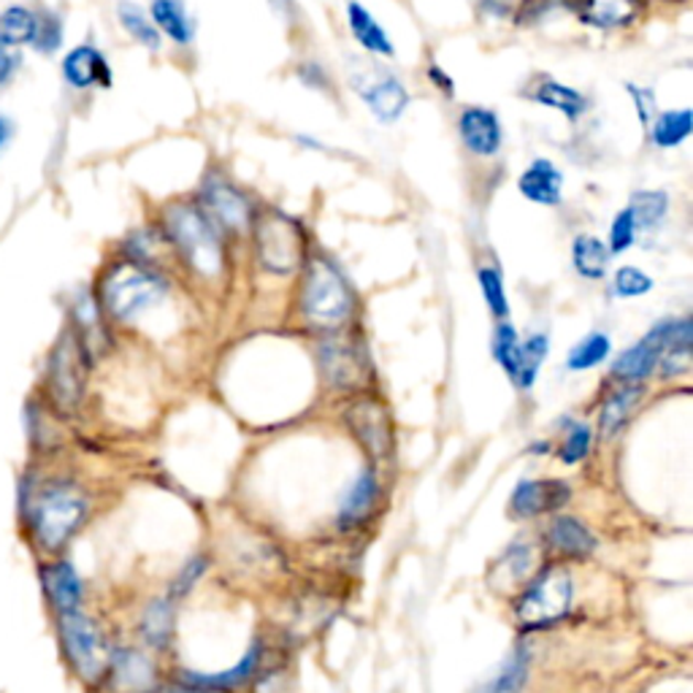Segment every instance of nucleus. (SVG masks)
I'll use <instances>...</instances> for the list:
<instances>
[{
  "mask_svg": "<svg viewBox=\"0 0 693 693\" xmlns=\"http://www.w3.org/2000/svg\"><path fill=\"white\" fill-rule=\"evenodd\" d=\"M575 599V579L561 564L547 566L523 585L515 599V620L525 631L547 629L564 620Z\"/></svg>",
  "mask_w": 693,
  "mask_h": 693,
  "instance_id": "2",
  "label": "nucleus"
},
{
  "mask_svg": "<svg viewBox=\"0 0 693 693\" xmlns=\"http://www.w3.org/2000/svg\"><path fill=\"white\" fill-rule=\"evenodd\" d=\"M518 352H520V342H518V333L512 326H499L493 333V358L510 380L515 376V366H518Z\"/></svg>",
  "mask_w": 693,
  "mask_h": 693,
  "instance_id": "38",
  "label": "nucleus"
},
{
  "mask_svg": "<svg viewBox=\"0 0 693 693\" xmlns=\"http://www.w3.org/2000/svg\"><path fill=\"white\" fill-rule=\"evenodd\" d=\"M572 260L579 277L585 279H601L609 266V249L601 238L590 236V233H579L572 244Z\"/></svg>",
  "mask_w": 693,
  "mask_h": 693,
  "instance_id": "25",
  "label": "nucleus"
},
{
  "mask_svg": "<svg viewBox=\"0 0 693 693\" xmlns=\"http://www.w3.org/2000/svg\"><path fill=\"white\" fill-rule=\"evenodd\" d=\"M661 344H664V322L655 326L653 331L642 339V342L631 346V350H626L623 355L615 361V366H612L615 380L626 382V385H635V382L648 380V376L653 374L655 363H659Z\"/></svg>",
  "mask_w": 693,
  "mask_h": 693,
  "instance_id": "16",
  "label": "nucleus"
},
{
  "mask_svg": "<svg viewBox=\"0 0 693 693\" xmlns=\"http://www.w3.org/2000/svg\"><path fill=\"white\" fill-rule=\"evenodd\" d=\"M255 247H258V260L266 271H296L303 263L301 225L282 212H266L255 228Z\"/></svg>",
  "mask_w": 693,
  "mask_h": 693,
  "instance_id": "8",
  "label": "nucleus"
},
{
  "mask_svg": "<svg viewBox=\"0 0 693 693\" xmlns=\"http://www.w3.org/2000/svg\"><path fill=\"white\" fill-rule=\"evenodd\" d=\"M173 635V607L169 599H158L141 618V637L149 648H166Z\"/></svg>",
  "mask_w": 693,
  "mask_h": 693,
  "instance_id": "31",
  "label": "nucleus"
},
{
  "mask_svg": "<svg viewBox=\"0 0 693 693\" xmlns=\"http://www.w3.org/2000/svg\"><path fill=\"white\" fill-rule=\"evenodd\" d=\"M667 206H669L667 193H661V190H642V193H635L629 209L631 214H635L637 225L653 228V225H659L661 217L667 214Z\"/></svg>",
  "mask_w": 693,
  "mask_h": 693,
  "instance_id": "37",
  "label": "nucleus"
},
{
  "mask_svg": "<svg viewBox=\"0 0 693 693\" xmlns=\"http://www.w3.org/2000/svg\"><path fill=\"white\" fill-rule=\"evenodd\" d=\"M166 296V285L141 263H119L100 282V303L115 320H134Z\"/></svg>",
  "mask_w": 693,
  "mask_h": 693,
  "instance_id": "4",
  "label": "nucleus"
},
{
  "mask_svg": "<svg viewBox=\"0 0 693 693\" xmlns=\"http://www.w3.org/2000/svg\"><path fill=\"white\" fill-rule=\"evenodd\" d=\"M87 493L74 482H50L30 495V540L46 555H57L87 523Z\"/></svg>",
  "mask_w": 693,
  "mask_h": 693,
  "instance_id": "1",
  "label": "nucleus"
},
{
  "mask_svg": "<svg viewBox=\"0 0 693 693\" xmlns=\"http://www.w3.org/2000/svg\"><path fill=\"white\" fill-rule=\"evenodd\" d=\"M301 309L309 320L322 328H337L350 318V288L328 260L314 258L307 266L301 285Z\"/></svg>",
  "mask_w": 693,
  "mask_h": 693,
  "instance_id": "7",
  "label": "nucleus"
},
{
  "mask_svg": "<svg viewBox=\"0 0 693 693\" xmlns=\"http://www.w3.org/2000/svg\"><path fill=\"white\" fill-rule=\"evenodd\" d=\"M152 20L177 44H190L193 41V22L184 11L182 0H152Z\"/></svg>",
  "mask_w": 693,
  "mask_h": 693,
  "instance_id": "26",
  "label": "nucleus"
},
{
  "mask_svg": "<svg viewBox=\"0 0 693 693\" xmlns=\"http://www.w3.org/2000/svg\"><path fill=\"white\" fill-rule=\"evenodd\" d=\"M590 441H594V434H590V428L585 426V423H575V426L569 428V434H566L564 439V447H561V461H564L566 466H575L579 461H585L590 452Z\"/></svg>",
  "mask_w": 693,
  "mask_h": 693,
  "instance_id": "41",
  "label": "nucleus"
},
{
  "mask_svg": "<svg viewBox=\"0 0 693 693\" xmlns=\"http://www.w3.org/2000/svg\"><path fill=\"white\" fill-rule=\"evenodd\" d=\"M458 130H461V139L466 149H471L480 158H491L501 149V122L491 109H482V106H469L461 111L458 119Z\"/></svg>",
  "mask_w": 693,
  "mask_h": 693,
  "instance_id": "15",
  "label": "nucleus"
},
{
  "mask_svg": "<svg viewBox=\"0 0 693 693\" xmlns=\"http://www.w3.org/2000/svg\"><path fill=\"white\" fill-rule=\"evenodd\" d=\"M529 664H531L529 650L518 648L515 653L507 659V664L501 667V672L482 689V693H520L525 680H529Z\"/></svg>",
  "mask_w": 693,
  "mask_h": 693,
  "instance_id": "33",
  "label": "nucleus"
},
{
  "mask_svg": "<svg viewBox=\"0 0 693 693\" xmlns=\"http://www.w3.org/2000/svg\"><path fill=\"white\" fill-rule=\"evenodd\" d=\"M166 228H169L171 244L179 249V255L188 258L193 271L203 277H217L223 271V247H220L214 225L201 209L177 203L166 212Z\"/></svg>",
  "mask_w": 693,
  "mask_h": 693,
  "instance_id": "3",
  "label": "nucleus"
},
{
  "mask_svg": "<svg viewBox=\"0 0 693 693\" xmlns=\"http://www.w3.org/2000/svg\"><path fill=\"white\" fill-rule=\"evenodd\" d=\"M629 95H635V106L639 111V119L642 125H650L655 119V100H653V89L648 87H637V85H626Z\"/></svg>",
  "mask_w": 693,
  "mask_h": 693,
  "instance_id": "45",
  "label": "nucleus"
},
{
  "mask_svg": "<svg viewBox=\"0 0 693 693\" xmlns=\"http://www.w3.org/2000/svg\"><path fill=\"white\" fill-rule=\"evenodd\" d=\"M615 290H618V296H623V298H639V296H644V292L653 290V279H650L642 268L623 266V268H618V274H615Z\"/></svg>",
  "mask_w": 693,
  "mask_h": 693,
  "instance_id": "42",
  "label": "nucleus"
},
{
  "mask_svg": "<svg viewBox=\"0 0 693 693\" xmlns=\"http://www.w3.org/2000/svg\"><path fill=\"white\" fill-rule=\"evenodd\" d=\"M152 659L141 650H117L111 653L104 678H109L115 693H152L154 689Z\"/></svg>",
  "mask_w": 693,
  "mask_h": 693,
  "instance_id": "13",
  "label": "nucleus"
},
{
  "mask_svg": "<svg viewBox=\"0 0 693 693\" xmlns=\"http://www.w3.org/2000/svg\"><path fill=\"white\" fill-rule=\"evenodd\" d=\"M518 190L529 201L542 203V206H555L564 193V177L550 160H534L518 179Z\"/></svg>",
  "mask_w": 693,
  "mask_h": 693,
  "instance_id": "21",
  "label": "nucleus"
},
{
  "mask_svg": "<svg viewBox=\"0 0 693 693\" xmlns=\"http://www.w3.org/2000/svg\"><path fill=\"white\" fill-rule=\"evenodd\" d=\"M547 542L558 555L577 561L590 558L596 553V547H599V540H596L594 531L583 520L572 515H558L550 523Z\"/></svg>",
  "mask_w": 693,
  "mask_h": 693,
  "instance_id": "18",
  "label": "nucleus"
},
{
  "mask_svg": "<svg viewBox=\"0 0 693 693\" xmlns=\"http://www.w3.org/2000/svg\"><path fill=\"white\" fill-rule=\"evenodd\" d=\"M57 637L63 648V659L74 669V674L85 683H98L109 667V648L100 635L98 623L89 615L76 609V612L57 615Z\"/></svg>",
  "mask_w": 693,
  "mask_h": 693,
  "instance_id": "5",
  "label": "nucleus"
},
{
  "mask_svg": "<svg viewBox=\"0 0 693 693\" xmlns=\"http://www.w3.org/2000/svg\"><path fill=\"white\" fill-rule=\"evenodd\" d=\"M477 279H480L482 296H486L488 307L495 318H507L510 314V303H507V292H504V279L495 268H480L477 271Z\"/></svg>",
  "mask_w": 693,
  "mask_h": 693,
  "instance_id": "39",
  "label": "nucleus"
},
{
  "mask_svg": "<svg viewBox=\"0 0 693 693\" xmlns=\"http://www.w3.org/2000/svg\"><path fill=\"white\" fill-rule=\"evenodd\" d=\"M117 17H119V22H122V28L128 30L139 44H145L147 50H160L158 28L147 20V14L139 9V6L130 3V0H119Z\"/></svg>",
  "mask_w": 693,
  "mask_h": 693,
  "instance_id": "34",
  "label": "nucleus"
},
{
  "mask_svg": "<svg viewBox=\"0 0 693 693\" xmlns=\"http://www.w3.org/2000/svg\"><path fill=\"white\" fill-rule=\"evenodd\" d=\"M346 20H350L352 35H355V41L363 46V50L374 52V55H382V57L396 55V46L391 44L385 30H382L380 22H376L374 17L369 14L361 3H358V0H350V3H346Z\"/></svg>",
  "mask_w": 693,
  "mask_h": 693,
  "instance_id": "22",
  "label": "nucleus"
},
{
  "mask_svg": "<svg viewBox=\"0 0 693 693\" xmlns=\"http://www.w3.org/2000/svg\"><path fill=\"white\" fill-rule=\"evenodd\" d=\"M63 44V22H60L57 14L46 11V14H35V35H33V46L44 55L55 52L57 46Z\"/></svg>",
  "mask_w": 693,
  "mask_h": 693,
  "instance_id": "40",
  "label": "nucleus"
},
{
  "mask_svg": "<svg viewBox=\"0 0 693 693\" xmlns=\"http://www.w3.org/2000/svg\"><path fill=\"white\" fill-rule=\"evenodd\" d=\"M531 569H534V550H531L529 545H520V542L518 545H512L499 561H495V572H499V577L507 575L510 585H520V588H523V585L531 579Z\"/></svg>",
  "mask_w": 693,
  "mask_h": 693,
  "instance_id": "35",
  "label": "nucleus"
},
{
  "mask_svg": "<svg viewBox=\"0 0 693 693\" xmlns=\"http://www.w3.org/2000/svg\"><path fill=\"white\" fill-rule=\"evenodd\" d=\"M11 134H14V125H11V119H9V117L0 115V152H3V149L9 147Z\"/></svg>",
  "mask_w": 693,
  "mask_h": 693,
  "instance_id": "47",
  "label": "nucleus"
},
{
  "mask_svg": "<svg viewBox=\"0 0 693 693\" xmlns=\"http://www.w3.org/2000/svg\"><path fill=\"white\" fill-rule=\"evenodd\" d=\"M39 577L46 601H50L57 615L82 609V601H85V583H82L79 572L74 569L71 561L65 558L50 561V564L41 566Z\"/></svg>",
  "mask_w": 693,
  "mask_h": 693,
  "instance_id": "12",
  "label": "nucleus"
},
{
  "mask_svg": "<svg viewBox=\"0 0 693 693\" xmlns=\"http://www.w3.org/2000/svg\"><path fill=\"white\" fill-rule=\"evenodd\" d=\"M637 228L639 225H637L635 214H631V209H623V212L612 220V231H609V253L612 255L626 253V249L635 244Z\"/></svg>",
  "mask_w": 693,
  "mask_h": 693,
  "instance_id": "43",
  "label": "nucleus"
},
{
  "mask_svg": "<svg viewBox=\"0 0 693 693\" xmlns=\"http://www.w3.org/2000/svg\"><path fill=\"white\" fill-rule=\"evenodd\" d=\"M428 79L436 82V85L445 89V93H452V82L447 79V74L441 68H434V65H431V68H428Z\"/></svg>",
  "mask_w": 693,
  "mask_h": 693,
  "instance_id": "48",
  "label": "nucleus"
},
{
  "mask_svg": "<svg viewBox=\"0 0 693 693\" xmlns=\"http://www.w3.org/2000/svg\"><path fill=\"white\" fill-rule=\"evenodd\" d=\"M346 426H350L352 436L361 441L363 450L374 458V461H385L393 450V428L391 415L380 402L374 398H358L346 406L344 415Z\"/></svg>",
  "mask_w": 693,
  "mask_h": 693,
  "instance_id": "9",
  "label": "nucleus"
},
{
  "mask_svg": "<svg viewBox=\"0 0 693 693\" xmlns=\"http://www.w3.org/2000/svg\"><path fill=\"white\" fill-rule=\"evenodd\" d=\"M531 98H534L536 104L550 106V109L564 111L569 119H577L585 109H588V104H585V98L577 93V89L558 85V82H553V79H542L540 87L531 93Z\"/></svg>",
  "mask_w": 693,
  "mask_h": 693,
  "instance_id": "28",
  "label": "nucleus"
},
{
  "mask_svg": "<svg viewBox=\"0 0 693 693\" xmlns=\"http://www.w3.org/2000/svg\"><path fill=\"white\" fill-rule=\"evenodd\" d=\"M363 100H366L369 109H372L382 122H396V119L404 115L406 104H409V95H406L402 82L393 79V76H385V79L374 82V85L363 93Z\"/></svg>",
  "mask_w": 693,
  "mask_h": 693,
  "instance_id": "23",
  "label": "nucleus"
},
{
  "mask_svg": "<svg viewBox=\"0 0 693 693\" xmlns=\"http://www.w3.org/2000/svg\"><path fill=\"white\" fill-rule=\"evenodd\" d=\"M547 350H550V342L545 333H536V337H531L529 342L520 344L515 376H512V382H515L520 391H529V387L534 385L536 374H540L542 363H545V358H547Z\"/></svg>",
  "mask_w": 693,
  "mask_h": 693,
  "instance_id": "29",
  "label": "nucleus"
},
{
  "mask_svg": "<svg viewBox=\"0 0 693 693\" xmlns=\"http://www.w3.org/2000/svg\"><path fill=\"white\" fill-rule=\"evenodd\" d=\"M376 504H380V480H376L374 469H363L352 488L346 491L342 507H339V525L342 529H355L363 525L374 515Z\"/></svg>",
  "mask_w": 693,
  "mask_h": 693,
  "instance_id": "20",
  "label": "nucleus"
},
{
  "mask_svg": "<svg viewBox=\"0 0 693 693\" xmlns=\"http://www.w3.org/2000/svg\"><path fill=\"white\" fill-rule=\"evenodd\" d=\"M35 35V11L28 6H9L0 14V41L6 46H22L33 44Z\"/></svg>",
  "mask_w": 693,
  "mask_h": 693,
  "instance_id": "30",
  "label": "nucleus"
},
{
  "mask_svg": "<svg viewBox=\"0 0 693 693\" xmlns=\"http://www.w3.org/2000/svg\"><path fill=\"white\" fill-rule=\"evenodd\" d=\"M639 398H642V387L639 385H623L607 398L605 406H601V415H599V431L605 439L615 436L620 428L629 423L631 412L639 406Z\"/></svg>",
  "mask_w": 693,
  "mask_h": 693,
  "instance_id": "24",
  "label": "nucleus"
},
{
  "mask_svg": "<svg viewBox=\"0 0 693 693\" xmlns=\"http://www.w3.org/2000/svg\"><path fill=\"white\" fill-rule=\"evenodd\" d=\"M260 659H263V644L255 642L253 648L244 653V659L238 661L236 667L225 669V672L217 674H195V672H184L179 678V683L190 685V689L201 691V693H223V691H236L242 689L247 680H253L260 669Z\"/></svg>",
  "mask_w": 693,
  "mask_h": 693,
  "instance_id": "14",
  "label": "nucleus"
},
{
  "mask_svg": "<svg viewBox=\"0 0 693 693\" xmlns=\"http://www.w3.org/2000/svg\"><path fill=\"white\" fill-rule=\"evenodd\" d=\"M203 203L212 212V217L228 231H244L249 225V203L236 188H231L223 179H212L203 188Z\"/></svg>",
  "mask_w": 693,
  "mask_h": 693,
  "instance_id": "17",
  "label": "nucleus"
},
{
  "mask_svg": "<svg viewBox=\"0 0 693 693\" xmlns=\"http://www.w3.org/2000/svg\"><path fill=\"white\" fill-rule=\"evenodd\" d=\"M320 366L326 380L339 391H355L369 380V363L363 352L337 337L320 344Z\"/></svg>",
  "mask_w": 693,
  "mask_h": 693,
  "instance_id": "10",
  "label": "nucleus"
},
{
  "mask_svg": "<svg viewBox=\"0 0 693 693\" xmlns=\"http://www.w3.org/2000/svg\"><path fill=\"white\" fill-rule=\"evenodd\" d=\"M87 387V352L74 331H63L46 361V396L63 415L79 409Z\"/></svg>",
  "mask_w": 693,
  "mask_h": 693,
  "instance_id": "6",
  "label": "nucleus"
},
{
  "mask_svg": "<svg viewBox=\"0 0 693 693\" xmlns=\"http://www.w3.org/2000/svg\"><path fill=\"white\" fill-rule=\"evenodd\" d=\"M63 76L71 87L87 89L95 85H111V68L106 63V57L100 55L95 46L82 44L76 50H71L63 60Z\"/></svg>",
  "mask_w": 693,
  "mask_h": 693,
  "instance_id": "19",
  "label": "nucleus"
},
{
  "mask_svg": "<svg viewBox=\"0 0 693 693\" xmlns=\"http://www.w3.org/2000/svg\"><path fill=\"white\" fill-rule=\"evenodd\" d=\"M609 350H612V344H609L607 333H590V337H585L583 342H579L575 350L569 352V361H566V366H569L572 372H585V369H594V366H599V363L607 361Z\"/></svg>",
  "mask_w": 693,
  "mask_h": 693,
  "instance_id": "36",
  "label": "nucleus"
},
{
  "mask_svg": "<svg viewBox=\"0 0 693 693\" xmlns=\"http://www.w3.org/2000/svg\"><path fill=\"white\" fill-rule=\"evenodd\" d=\"M572 499V486L564 480H520L510 495V512L518 520H531L561 510Z\"/></svg>",
  "mask_w": 693,
  "mask_h": 693,
  "instance_id": "11",
  "label": "nucleus"
},
{
  "mask_svg": "<svg viewBox=\"0 0 693 693\" xmlns=\"http://www.w3.org/2000/svg\"><path fill=\"white\" fill-rule=\"evenodd\" d=\"M642 9V0H585V17L601 28L629 25Z\"/></svg>",
  "mask_w": 693,
  "mask_h": 693,
  "instance_id": "27",
  "label": "nucleus"
},
{
  "mask_svg": "<svg viewBox=\"0 0 693 693\" xmlns=\"http://www.w3.org/2000/svg\"><path fill=\"white\" fill-rule=\"evenodd\" d=\"M693 115L691 109L667 111V115L653 119V145L655 147H680L691 136Z\"/></svg>",
  "mask_w": 693,
  "mask_h": 693,
  "instance_id": "32",
  "label": "nucleus"
},
{
  "mask_svg": "<svg viewBox=\"0 0 693 693\" xmlns=\"http://www.w3.org/2000/svg\"><path fill=\"white\" fill-rule=\"evenodd\" d=\"M17 65H20V57L11 52V46H6L3 41H0V87H6L11 82V76H14Z\"/></svg>",
  "mask_w": 693,
  "mask_h": 693,
  "instance_id": "46",
  "label": "nucleus"
},
{
  "mask_svg": "<svg viewBox=\"0 0 693 693\" xmlns=\"http://www.w3.org/2000/svg\"><path fill=\"white\" fill-rule=\"evenodd\" d=\"M203 572H206V558H193V561H190V564L182 569V575L173 579V585H171L173 599H179V596L188 594V590L193 588L195 583H199Z\"/></svg>",
  "mask_w": 693,
  "mask_h": 693,
  "instance_id": "44",
  "label": "nucleus"
}]
</instances>
